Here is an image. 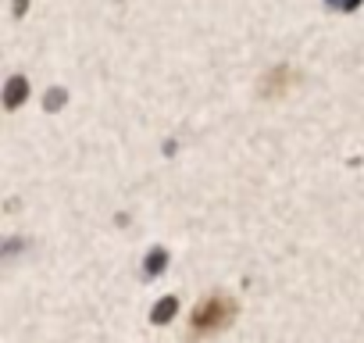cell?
Wrapping results in <instances>:
<instances>
[{
	"instance_id": "obj_3",
	"label": "cell",
	"mask_w": 364,
	"mask_h": 343,
	"mask_svg": "<svg viewBox=\"0 0 364 343\" xmlns=\"http://www.w3.org/2000/svg\"><path fill=\"white\" fill-rule=\"evenodd\" d=\"M175 307H178V300H175V297H164V300L154 307V322H168V318L175 315Z\"/></svg>"
},
{
	"instance_id": "obj_1",
	"label": "cell",
	"mask_w": 364,
	"mask_h": 343,
	"mask_svg": "<svg viewBox=\"0 0 364 343\" xmlns=\"http://www.w3.org/2000/svg\"><path fill=\"white\" fill-rule=\"evenodd\" d=\"M236 322V300L225 297V293H211L204 297L193 315H190V339H204V336H215L222 329H229Z\"/></svg>"
},
{
	"instance_id": "obj_4",
	"label": "cell",
	"mask_w": 364,
	"mask_h": 343,
	"mask_svg": "<svg viewBox=\"0 0 364 343\" xmlns=\"http://www.w3.org/2000/svg\"><path fill=\"white\" fill-rule=\"evenodd\" d=\"M161 268H164V250H154V254H150V265H146V272L154 275V272H161Z\"/></svg>"
},
{
	"instance_id": "obj_2",
	"label": "cell",
	"mask_w": 364,
	"mask_h": 343,
	"mask_svg": "<svg viewBox=\"0 0 364 343\" xmlns=\"http://www.w3.org/2000/svg\"><path fill=\"white\" fill-rule=\"evenodd\" d=\"M26 79H11V86H8V107H18L22 104V97H26Z\"/></svg>"
}]
</instances>
